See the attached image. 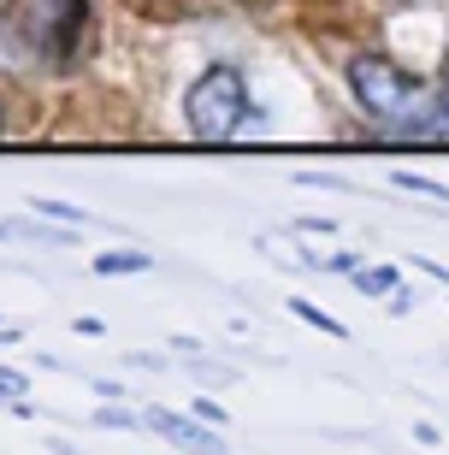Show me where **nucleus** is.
Wrapping results in <instances>:
<instances>
[{
	"label": "nucleus",
	"mask_w": 449,
	"mask_h": 455,
	"mask_svg": "<svg viewBox=\"0 0 449 455\" xmlns=\"http://www.w3.org/2000/svg\"><path fill=\"white\" fill-rule=\"evenodd\" d=\"M402 189H414V196H432V202H449V189L437 184V178H420V172H397Z\"/></svg>",
	"instance_id": "1a4fd4ad"
},
{
	"label": "nucleus",
	"mask_w": 449,
	"mask_h": 455,
	"mask_svg": "<svg viewBox=\"0 0 449 455\" xmlns=\"http://www.w3.org/2000/svg\"><path fill=\"white\" fill-rule=\"evenodd\" d=\"M355 284H361L366 296H397V272L390 267H355Z\"/></svg>",
	"instance_id": "0eeeda50"
},
{
	"label": "nucleus",
	"mask_w": 449,
	"mask_h": 455,
	"mask_svg": "<svg viewBox=\"0 0 449 455\" xmlns=\"http://www.w3.org/2000/svg\"><path fill=\"white\" fill-rule=\"evenodd\" d=\"M196 420H207L213 432H225V426H231V414H225L219 403H207V396H201V403H196Z\"/></svg>",
	"instance_id": "f8f14e48"
},
{
	"label": "nucleus",
	"mask_w": 449,
	"mask_h": 455,
	"mask_svg": "<svg viewBox=\"0 0 449 455\" xmlns=\"http://www.w3.org/2000/svg\"><path fill=\"white\" fill-rule=\"evenodd\" d=\"M30 207H36V220H53V225H66V231H89L95 225L84 207H66V202H30Z\"/></svg>",
	"instance_id": "39448f33"
},
{
	"label": "nucleus",
	"mask_w": 449,
	"mask_h": 455,
	"mask_svg": "<svg viewBox=\"0 0 449 455\" xmlns=\"http://www.w3.org/2000/svg\"><path fill=\"white\" fill-rule=\"evenodd\" d=\"M0 136H6V101H0Z\"/></svg>",
	"instance_id": "ddd939ff"
},
{
	"label": "nucleus",
	"mask_w": 449,
	"mask_h": 455,
	"mask_svg": "<svg viewBox=\"0 0 449 455\" xmlns=\"http://www.w3.org/2000/svg\"><path fill=\"white\" fill-rule=\"evenodd\" d=\"M154 267V254H142V249H113V254H95L89 260V272L95 278H118V272H148Z\"/></svg>",
	"instance_id": "20e7f679"
},
{
	"label": "nucleus",
	"mask_w": 449,
	"mask_h": 455,
	"mask_svg": "<svg viewBox=\"0 0 449 455\" xmlns=\"http://www.w3.org/2000/svg\"><path fill=\"white\" fill-rule=\"evenodd\" d=\"M249 77L237 66H207L196 84L183 89V131L196 142H231L249 131Z\"/></svg>",
	"instance_id": "f257e3e1"
},
{
	"label": "nucleus",
	"mask_w": 449,
	"mask_h": 455,
	"mask_svg": "<svg viewBox=\"0 0 449 455\" xmlns=\"http://www.w3.org/2000/svg\"><path fill=\"white\" fill-rule=\"evenodd\" d=\"M12 231H18V225H0V236H12Z\"/></svg>",
	"instance_id": "4468645a"
},
{
	"label": "nucleus",
	"mask_w": 449,
	"mask_h": 455,
	"mask_svg": "<svg viewBox=\"0 0 449 455\" xmlns=\"http://www.w3.org/2000/svg\"><path fill=\"white\" fill-rule=\"evenodd\" d=\"M142 426H154L160 438H172L183 455H225V438L207 420H189V414H172V408H148Z\"/></svg>",
	"instance_id": "7ed1b4c3"
},
{
	"label": "nucleus",
	"mask_w": 449,
	"mask_h": 455,
	"mask_svg": "<svg viewBox=\"0 0 449 455\" xmlns=\"http://www.w3.org/2000/svg\"><path fill=\"white\" fill-rule=\"evenodd\" d=\"M95 426H107V432H131V426H142V414H136V408H100L95 414Z\"/></svg>",
	"instance_id": "6e6552de"
},
{
	"label": "nucleus",
	"mask_w": 449,
	"mask_h": 455,
	"mask_svg": "<svg viewBox=\"0 0 449 455\" xmlns=\"http://www.w3.org/2000/svg\"><path fill=\"white\" fill-rule=\"evenodd\" d=\"M18 60V18L0 6V66H12Z\"/></svg>",
	"instance_id": "9d476101"
},
{
	"label": "nucleus",
	"mask_w": 449,
	"mask_h": 455,
	"mask_svg": "<svg viewBox=\"0 0 449 455\" xmlns=\"http://www.w3.org/2000/svg\"><path fill=\"white\" fill-rule=\"evenodd\" d=\"M18 48L48 60L53 71H71L89 36V0H24L18 6Z\"/></svg>",
	"instance_id": "f03ea898"
},
{
	"label": "nucleus",
	"mask_w": 449,
	"mask_h": 455,
	"mask_svg": "<svg viewBox=\"0 0 449 455\" xmlns=\"http://www.w3.org/2000/svg\"><path fill=\"white\" fill-rule=\"evenodd\" d=\"M290 314H296V320H308V325H319L325 338H349V325L332 320V314H325V307H314V302H290Z\"/></svg>",
	"instance_id": "423d86ee"
},
{
	"label": "nucleus",
	"mask_w": 449,
	"mask_h": 455,
	"mask_svg": "<svg viewBox=\"0 0 449 455\" xmlns=\"http://www.w3.org/2000/svg\"><path fill=\"white\" fill-rule=\"evenodd\" d=\"M18 396H30V379L18 367H0V403H18Z\"/></svg>",
	"instance_id": "9b49d317"
}]
</instances>
